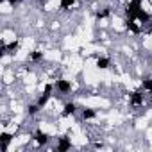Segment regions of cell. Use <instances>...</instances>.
<instances>
[{
	"label": "cell",
	"mask_w": 152,
	"mask_h": 152,
	"mask_svg": "<svg viewBox=\"0 0 152 152\" xmlns=\"http://www.w3.org/2000/svg\"><path fill=\"white\" fill-rule=\"evenodd\" d=\"M143 7V0H129V2L125 4V16L127 18H134L138 15V11Z\"/></svg>",
	"instance_id": "6da1fadb"
},
{
	"label": "cell",
	"mask_w": 152,
	"mask_h": 152,
	"mask_svg": "<svg viewBox=\"0 0 152 152\" xmlns=\"http://www.w3.org/2000/svg\"><path fill=\"white\" fill-rule=\"evenodd\" d=\"M54 88H56L54 84H45V90L41 91V95H39V97H38V100H36V102L39 104V107H41V109H45V107H47V104L50 102Z\"/></svg>",
	"instance_id": "7a4b0ae2"
},
{
	"label": "cell",
	"mask_w": 152,
	"mask_h": 152,
	"mask_svg": "<svg viewBox=\"0 0 152 152\" xmlns=\"http://www.w3.org/2000/svg\"><path fill=\"white\" fill-rule=\"evenodd\" d=\"M145 102V93L143 91H132L129 93V106L131 107H141Z\"/></svg>",
	"instance_id": "3957f363"
},
{
	"label": "cell",
	"mask_w": 152,
	"mask_h": 152,
	"mask_svg": "<svg viewBox=\"0 0 152 152\" xmlns=\"http://www.w3.org/2000/svg\"><path fill=\"white\" fill-rule=\"evenodd\" d=\"M32 140H34V143H36L38 147H47L48 141H50V136H48L47 132H43V131H36V132L32 134Z\"/></svg>",
	"instance_id": "277c9868"
},
{
	"label": "cell",
	"mask_w": 152,
	"mask_h": 152,
	"mask_svg": "<svg viewBox=\"0 0 152 152\" xmlns=\"http://www.w3.org/2000/svg\"><path fill=\"white\" fill-rule=\"evenodd\" d=\"M54 86H56V90H57L59 93H63V95H68V93L72 91V83L66 81V79H57V81L54 83Z\"/></svg>",
	"instance_id": "5b68a950"
},
{
	"label": "cell",
	"mask_w": 152,
	"mask_h": 152,
	"mask_svg": "<svg viewBox=\"0 0 152 152\" xmlns=\"http://www.w3.org/2000/svg\"><path fill=\"white\" fill-rule=\"evenodd\" d=\"M73 145H72V140L68 138V136H61V138H57V145H56V150H59V152H66V150H70Z\"/></svg>",
	"instance_id": "8992f818"
},
{
	"label": "cell",
	"mask_w": 152,
	"mask_h": 152,
	"mask_svg": "<svg viewBox=\"0 0 152 152\" xmlns=\"http://www.w3.org/2000/svg\"><path fill=\"white\" fill-rule=\"evenodd\" d=\"M95 66H97L99 70H107V68L111 66V59L106 57V56H99L97 61H95Z\"/></svg>",
	"instance_id": "52a82bcc"
},
{
	"label": "cell",
	"mask_w": 152,
	"mask_h": 152,
	"mask_svg": "<svg viewBox=\"0 0 152 152\" xmlns=\"http://www.w3.org/2000/svg\"><path fill=\"white\" fill-rule=\"evenodd\" d=\"M75 113H77V104L75 102H66L64 107H63V115L64 116H73Z\"/></svg>",
	"instance_id": "ba28073f"
},
{
	"label": "cell",
	"mask_w": 152,
	"mask_h": 152,
	"mask_svg": "<svg viewBox=\"0 0 152 152\" xmlns=\"http://www.w3.org/2000/svg\"><path fill=\"white\" fill-rule=\"evenodd\" d=\"M81 118L83 120H93V118H97V111L91 107H84V109H81Z\"/></svg>",
	"instance_id": "9c48e42d"
},
{
	"label": "cell",
	"mask_w": 152,
	"mask_h": 152,
	"mask_svg": "<svg viewBox=\"0 0 152 152\" xmlns=\"http://www.w3.org/2000/svg\"><path fill=\"white\" fill-rule=\"evenodd\" d=\"M45 59V54L41 52V50H32L31 54H29V61L31 63H41Z\"/></svg>",
	"instance_id": "30bf717a"
},
{
	"label": "cell",
	"mask_w": 152,
	"mask_h": 152,
	"mask_svg": "<svg viewBox=\"0 0 152 152\" xmlns=\"http://www.w3.org/2000/svg\"><path fill=\"white\" fill-rule=\"evenodd\" d=\"M79 0H59V9L66 11V9H72L73 6H77Z\"/></svg>",
	"instance_id": "8fae6325"
},
{
	"label": "cell",
	"mask_w": 152,
	"mask_h": 152,
	"mask_svg": "<svg viewBox=\"0 0 152 152\" xmlns=\"http://www.w3.org/2000/svg\"><path fill=\"white\" fill-rule=\"evenodd\" d=\"M11 140H13V136H11L7 131H4L2 134H0V141H2V148H4V150H7V147H9Z\"/></svg>",
	"instance_id": "7c38bea8"
},
{
	"label": "cell",
	"mask_w": 152,
	"mask_h": 152,
	"mask_svg": "<svg viewBox=\"0 0 152 152\" xmlns=\"http://www.w3.org/2000/svg\"><path fill=\"white\" fill-rule=\"evenodd\" d=\"M39 111H41V107H39V104H38V102H32V104H29V106H27V115H29V116H36Z\"/></svg>",
	"instance_id": "4fadbf2b"
},
{
	"label": "cell",
	"mask_w": 152,
	"mask_h": 152,
	"mask_svg": "<svg viewBox=\"0 0 152 152\" xmlns=\"http://www.w3.org/2000/svg\"><path fill=\"white\" fill-rule=\"evenodd\" d=\"M107 16H111V7H109V6L100 7V9L97 11V18H99V20H104V18H107Z\"/></svg>",
	"instance_id": "5bb4252c"
},
{
	"label": "cell",
	"mask_w": 152,
	"mask_h": 152,
	"mask_svg": "<svg viewBox=\"0 0 152 152\" xmlns=\"http://www.w3.org/2000/svg\"><path fill=\"white\" fill-rule=\"evenodd\" d=\"M6 2H9V4H11V6H16V4H18V2H20V0H6Z\"/></svg>",
	"instance_id": "9a60e30c"
},
{
	"label": "cell",
	"mask_w": 152,
	"mask_h": 152,
	"mask_svg": "<svg viewBox=\"0 0 152 152\" xmlns=\"http://www.w3.org/2000/svg\"><path fill=\"white\" fill-rule=\"evenodd\" d=\"M36 2H39V4H47L48 0H36Z\"/></svg>",
	"instance_id": "2e32d148"
},
{
	"label": "cell",
	"mask_w": 152,
	"mask_h": 152,
	"mask_svg": "<svg viewBox=\"0 0 152 152\" xmlns=\"http://www.w3.org/2000/svg\"><path fill=\"white\" fill-rule=\"evenodd\" d=\"M150 99H152V91H150Z\"/></svg>",
	"instance_id": "e0dca14e"
}]
</instances>
